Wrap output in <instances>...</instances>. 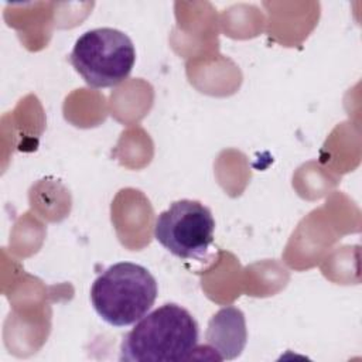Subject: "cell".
Listing matches in <instances>:
<instances>
[{
	"mask_svg": "<svg viewBox=\"0 0 362 362\" xmlns=\"http://www.w3.org/2000/svg\"><path fill=\"white\" fill-rule=\"evenodd\" d=\"M199 329L184 307L167 303L147 313L123 337L122 362H178L197 351Z\"/></svg>",
	"mask_w": 362,
	"mask_h": 362,
	"instance_id": "cell-1",
	"label": "cell"
},
{
	"mask_svg": "<svg viewBox=\"0 0 362 362\" xmlns=\"http://www.w3.org/2000/svg\"><path fill=\"white\" fill-rule=\"evenodd\" d=\"M157 293V281L146 267L119 262L93 280L90 303L105 322L122 328L141 320L154 305Z\"/></svg>",
	"mask_w": 362,
	"mask_h": 362,
	"instance_id": "cell-2",
	"label": "cell"
},
{
	"mask_svg": "<svg viewBox=\"0 0 362 362\" xmlns=\"http://www.w3.org/2000/svg\"><path fill=\"white\" fill-rule=\"evenodd\" d=\"M69 62L92 88H112L123 82L136 62V49L127 34L110 27L83 33L69 54Z\"/></svg>",
	"mask_w": 362,
	"mask_h": 362,
	"instance_id": "cell-3",
	"label": "cell"
},
{
	"mask_svg": "<svg viewBox=\"0 0 362 362\" xmlns=\"http://www.w3.org/2000/svg\"><path fill=\"white\" fill-rule=\"evenodd\" d=\"M215 219L208 206L194 199H180L163 211L154 223L156 240L184 260H201L214 242Z\"/></svg>",
	"mask_w": 362,
	"mask_h": 362,
	"instance_id": "cell-4",
	"label": "cell"
},
{
	"mask_svg": "<svg viewBox=\"0 0 362 362\" xmlns=\"http://www.w3.org/2000/svg\"><path fill=\"white\" fill-rule=\"evenodd\" d=\"M206 342L219 359H233L240 355L246 344L245 315L236 307L219 310L209 321Z\"/></svg>",
	"mask_w": 362,
	"mask_h": 362,
	"instance_id": "cell-5",
	"label": "cell"
}]
</instances>
